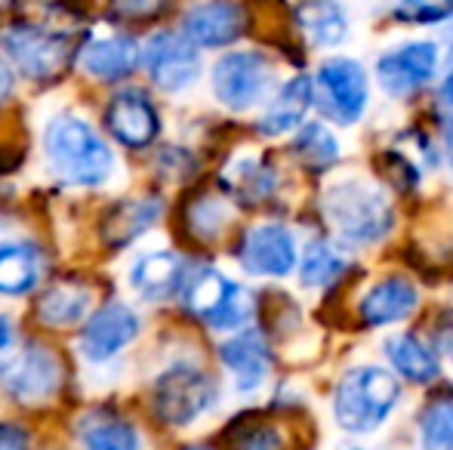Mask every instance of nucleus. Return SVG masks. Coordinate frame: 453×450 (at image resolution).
<instances>
[{"mask_svg": "<svg viewBox=\"0 0 453 450\" xmlns=\"http://www.w3.org/2000/svg\"><path fill=\"white\" fill-rule=\"evenodd\" d=\"M139 333V318L130 306L124 302H108L99 312L87 321L84 333H81V352L87 355V361H108L127 348Z\"/></svg>", "mask_w": 453, "mask_h": 450, "instance_id": "nucleus-14", "label": "nucleus"}, {"mask_svg": "<svg viewBox=\"0 0 453 450\" xmlns=\"http://www.w3.org/2000/svg\"><path fill=\"white\" fill-rule=\"evenodd\" d=\"M62 383V364L56 352L41 342H31L19 355L0 364V385L22 404H43L56 395Z\"/></svg>", "mask_w": 453, "mask_h": 450, "instance_id": "nucleus-8", "label": "nucleus"}, {"mask_svg": "<svg viewBox=\"0 0 453 450\" xmlns=\"http://www.w3.org/2000/svg\"><path fill=\"white\" fill-rule=\"evenodd\" d=\"M84 450H142L139 432L133 423L114 414H96L81 429Z\"/></svg>", "mask_w": 453, "mask_h": 450, "instance_id": "nucleus-26", "label": "nucleus"}, {"mask_svg": "<svg viewBox=\"0 0 453 450\" xmlns=\"http://www.w3.org/2000/svg\"><path fill=\"white\" fill-rule=\"evenodd\" d=\"M274 84V65L257 50H238L216 62L213 93L226 109L247 111L265 99Z\"/></svg>", "mask_w": 453, "mask_h": 450, "instance_id": "nucleus-6", "label": "nucleus"}, {"mask_svg": "<svg viewBox=\"0 0 453 450\" xmlns=\"http://www.w3.org/2000/svg\"><path fill=\"white\" fill-rule=\"evenodd\" d=\"M438 72V47L429 41L404 43V47L392 50V53L380 56L376 62V78H380L382 90L395 99L413 96L423 90Z\"/></svg>", "mask_w": 453, "mask_h": 450, "instance_id": "nucleus-10", "label": "nucleus"}, {"mask_svg": "<svg viewBox=\"0 0 453 450\" xmlns=\"http://www.w3.org/2000/svg\"><path fill=\"white\" fill-rule=\"evenodd\" d=\"M182 450H207V447H182Z\"/></svg>", "mask_w": 453, "mask_h": 450, "instance_id": "nucleus-40", "label": "nucleus"}, {"mask_svg": "<svg viewBox=\"0 0 453 450\" xmlns=\"http://www.w3.org/2000/svg\"><path fill=\"white\" fill-rule=\"evenodd\" d=\"M296 22L318 47H336L349 34L346 10L336 0H303L296 6Z\"/></svg>", "mask_w": 453, "mask_h": 450, "instance_id": "nucleus-22", "label": "nucleus"}, {"mask_svg": "<svg viewBox=\"0 0 453 450\" xmlns=\"http://www.w3.org/2000/svg\"><path fill=\"white\" fill-rule=\"evenodd\" d=\"M392 16L401 25H441L453 19V0H398Z\"/></svg>", "mask_w": 453, "mask_h": 450, "instance_id": "nucleus-31", "label": "nucleus"}, {"mask_svg": "<svg viewBox=\"0 0 453 450\" xmlns=\"http://www.w3.org/2000/svg\"><path fill=\"white\" fill-rule=\"evenodd\" d=\"M324 213L336 234L352 244H376L395 223L392 204L376 182L340 179L324 194Z\"/></svg>", "mask_w": 453, "mask_h": 450, "instance_id": "nucleus-2", "label": "nucleus"}, {"mask_svg": "<svg viewBox=\"0 0 453 450\" xmlns=\"http://www.w3.org/2000/svg\"><path fill=\"white\" fill-rule=\"evenodd\" d=\"M222 364L232 370L234 385L241 392H253L265 383L272 370V355H269V342L259 331H241L232 339L222 342L219 348Z\"/></svg>", "mask_w": 453, "mask_h": 450, "instance_id": "nucleus-15", "label": "nucleus"}, {"mask_svg": "<svg viewBox=\"0 0 453 450\" xmlns=\"http://www.w3.org/2000/svg\"><path fill=\"white\" fill-rule=\"evenodd\" d=\"M105 130L127 149H145L161 133V118L142 90H120L105 109Z\"/></svg>", "mask_w": 453, "mask_h": 450, "instance_id": "nucleus-11", "label": "nucleus"}, {"mask_svg": "<svg viewBox=\"0 0 453 450\" xmlns=\"http://www.w3.org/2000/svg\"><path fill=\"white\" fill-rule=\"evenodd\" d=\"M232 450H284V439L274 426H250L238 435Z\"/></svg>", "mask_w": 453, "mask_h": 450, "instance_id": "nucleus-33", "label": "nucleus"}, {"mask_svg": "<svg viewBox=\"0 0 453 450\" xmlns=\"http://www.w3.org/2000/svg\"><path fill=\"white\" fill-rule=\"evenodd\" d=\"M441 99H444L448 105H453V65H450L448 78H444V84H441Z\"/></svg>", "mask_w": 453, "mask_h": 450, "instance_id": "nucleus-38", "label": "nucleus"}, {"mask_svg": "<svg viewBox=\"0 0 453 450\" xmlns=\"http://www.w3.org/2000/svg\"><path fill=\"white\" fill-rule=\"evenodd\" d=\"M43 149L56 173L72 186H102L111 176L114 157L105 139L74 114H56L43 133Z\"/></svg>", "mask_w": 453, "mask_h": 450, "instance_id": "nucleus-1", "label": "nucleus"}, {"mask_svg": "<svg viewBox=\"0 0 453 450\" xmlns=\"http://www.w3.org/2000/svg\"><path fill=\"white\" fill-rule=\"evenodd\" d=\"M90 309V290L78 287V284H56L43 294V300L37 302V315L43 324L50 327H72Z\"/></svg>", "mask_w": 453, "mask_h": 450, "instance_id": "nucleus-25", "label": "nucleus"}, {"mask_svg": "<svg viewBox=\"0 0 453 450\" xmlns=\"http://www.w3.org/2000/svg\"><path fill=\"white\" fill-rule=\"evenodd\" d=\"M139 56H142V50L136 47V41L120 34V37H105V41L87 43L84 53H81V65H84V72L90 78L111 84V80H120L136 72Z\"/></svg>", "mask_w": 453, "mask_h": 450, "instance_id": "nucleus-18", "label": "nucleus"}, {"mask_svg": "<svg viewBox=\"0 0 453 450\" xmlns=\"http://www.w3.org/2000/svg\"><path fill=\"white\" fill-rule=\"evenodd\" d=\"M228 182H232L234 194H238L241 201L253 204V201H263V198H269V194H272L274 173L265 167L263 161H241L238 167L232 170Z\"/></svg>", "mask_w": 453, "mask_h": 450, "instance_id": "nucleus-30", "label": "nucleus"}, {"mask_svg": "<svg viewBox=\"0 0 453 450\" xmlns=\"http://www.w3.org/2000/svg\"><path fill=\"white\" fill-rule=\"evenodd\" d=\"M423 450H453V398L432 401L419 420Z\"/></svg>", "mask_w": 453, "mask_h": 450, "instance_id": "nucleus-29", "label": "nucleus"}, {"mask_svg": "<svg viewBox=\"0 0 453 450\" xmlns=\"http://www.w3.org/2000/svg\"><path fill=\"white\" fill-rule=\"evenodd\" d=\"M419 290L407 278H386L373 284L358 302V315L364 327H386L395 321H404L417 309Z\"/></svg>", "mask_w": 453, "mask_h": 450, "instance_id": "nucleus-16", "label": "nucleus"}, {"mask_svg": "<svg viewBox=\"0 0 453 450\" xmlns=\"http://www.w3.org/2000/svg\"><path fill=\"white\" fill-rule=\"evenodd\" d=\"M232 290H234V281H228L226 275H219V271H213V269H203L182 281V302L191 315H197V318H203L207 324H213L216 315L222 312V306H226L228 296H232Z\"/></svg>", "mask_w": 453, "mask_h": 450, "instance_id": "nucleus-23", "label": "nucleus"}, {"mask_svg": "<svg viewBox=\"0 0 453 450\" xmlns=\"http://www.w3.org/2000/svg\"><path fill=\"white\" fill-rule=\"evenodd\" d=\"M346 269H349V259L334 244L315 240V244L305 247L303 259H299V281L305 287H327V284L340 281Z\"/></svg>", "mask_w": 453, "mask_h": 450, "instance_id": "nucleus-27", "label": "nucleus"}, {"mask_svg": "<svg viewBox=\"0 0 453 450\" xmlns=\"http://www.w3.org/2000/svg\"><path fill=\"white\" fill-rule=\"evenodd\" d=\"M311 93L327 118L336 124H355L367 109V72L355 59L336 56L318 68Z\"/></svg>", "mask_w": 453, "mask_h": 450, "instance_id": "nucleus-7", "label": "nucleus"}, {"mask_svg": "<svg viewBox=\"0 0 453 450\" xmlns=\"http://www.w3.org/2000/svg\"><path fill=\"white\" fill-rule=\"evenodd\" d=\"M386 355L392 361V367L411 383H432L438 377V355L432 346H426L413 333H398V337L386 339Z\"/></svg>", "mask_w": 453, "mask_h": 450, "instance_id": "nucleus-24", "label": "nucleus"}, {"mask_svg": "<svg viewBox=\"0 0 453 450\" xmlns=\"http://www.w3.org/2000/svg\"><path fill=\"white\" fill-rule=\"evenodd\" d=\"M10 342H12V327H10V321L0 315V352L10 348Z\"/></svg>", "mask_w": 453, "mask_h": 450, "instance_id": "nucleus-37", "label": "nucleus"}, {"mask_svg": "<svg viewBox=\"0 0 453 450\" xmlns=\"http://www.w3.org/2000/svg\"><path fill=\"white\" fill-rule=\"evenodd\" d=\"M293 151L296 157L311 170H327L340 157V142L324 124H305L293 139Z\"/></svg>", "mask_w": 453, "mask_h": 450, "instance_id": "nucleus-28", "label": "nucleus"}, {"mask_svg": "<svg viewBox=\"0 0 453 450\" xmlns=\"http://www.w3.org/2000/svg\"><path fill=\"white\" fill-rule=\"evenodd\" d=\"M31 435L19 423H0V450H28Z\"/></svg>", "mask_w": 453, "mask_h": 450, "instance_id": "nucleus-35", "label": "nucleus"}, {"mask_svg": "<svg viewBox=\"0 0 453 450\" xmlns=\"http://www.w3.org/2000/svg\"><path fill=\"white\" fill-rule=\"evenodd\" d=\"M10 96H12V72H10V65L0 59V109H4Z\"/></svg>", "mask_w": 453, "mask_h": 450, "instance_id": "nucleus-36", "label": "nucleus"}, {"mask_svg": "<svg viewBox=\"0 0 453 450\" xmlns=\"http://www.w3.org/2000/svg\"><path fill=\"white\" fill-rule=\"evenodd\" d=\"M182 28L195 47H228L247 31V10L238 0H203L188 10Z\"/></svg>", "mask_w": 453, "mask_h": 450, "instance_id": "nucleus-13", "label": "nucleus"}, {"mask_svg": "<svg viewBox=\"0 0 453 450\" xmlns=\"http://www.w3.org/2000/svg\"><path fill=\"white\" fill-rule=\"evenodd\" d=\"M170 6V0H108V12L114 22H151Z\"/></svg>", "mask_w": 453, "mask_h": 450, "instance_id": "nucleus-32", "label": "nucleus"}, {"mask_svg": "<svg viewBox=\"0 0 453 450\" xmlns=\"http://www.w3.org/2000/svg\"><path fill=\"white\" fill-rule=\"evenodd\" d=\"M161 198L157 194H139V198L120 201L108 210V217L102 219V240L114 250L133 244L139 234H145L151 225L161 219Z\"/></svg>", "mask_w": 453, "mask_h": 450, "instance_id": "nucleus-17", "label": "nucleus"}, {"mask_svg": "<svg viewBox=\"0 0 453 450\" xmlns=\"http://www.w3.org/2000/svg\"><path fill=\"white\" fill-rule=\"evenodd\" d=\"M386 161H382V173H386V179L392 182V186L398 188H413L417 186V167H413L407 157L401 155H382Z\"/></svg>", "mask_w": 453, "mask_h": 450, "instance_id": "nucleus-34", "label": "nucleus"}, {"mask_svg": "<svg viewBox=\"0 0 453 450\" xmlns=\"http://www.w3.org/2000/svg\"><path fill=\"white\" fill-rule=\"evenodd\" d=\"M130 281L133 287L139 290V296L151 302H161V300H170L176 290H182V281H185V263L176 253H149L142 256L130 271Z\"/></svg>", "mask_w": 453, "mask_h": 450, "instance_id": "nucleus-19", "label": "nucleus"}, {"mask_svg": "<svg viewBox=\"0 0 453 450\" xmlns=\"http://www.w3.org/2000/svg\"><path fill=\"white\" fill-rule=\"evenodd\" d=\"M139 62H145L151 84L167 93H180L191 87L201 74V53L185 34L176 31H161L145 43Z\"/></svg>", "mask_w": 453, "mask_h": 450, "instance_id": "nucleus-9", "label": "nucleus"}, {"mask_svg": "<svg viewBox=\"0 0 453 450\" xmlns=\"http://www.w3.org/2000/svg\"><path fill=\"white\" fill-rule=\"evenodd\" d=\"M444 142H448V157H450V167H453V120L448 124V130H444Z\"/></svg>", "mask_w": 453, "mask_h": 450, "instance_id": "nucleus-39", "label": "nucleus"}, {"mask_svg": "<svg viewBox=\"0 0 453 450\" xmlns=\"http://www.w3.org/2000/svg\"><path fill=\"white\" fill-rule=\"evenodd\" d=\"M311 99H315V93H311V80L305 78V74H296V78L287 80V84L280 87L278 96L269 103V109H265V114L259 118V130H263L265 136L290 133L293 126L303 124Z\"/></svg>", "mask_w": 453, "mask_h": 450, "instance_id": "nucleus-20", "label": "nucleus"}, {"mask_svg": "<svg viewBox=\"0 0 453 450\" xmlns=\"http://www.w3.org/2000/svg\"><path fill=\"white\" fill-rule=\"evenodd\" d=\"M238 259L250 275L284 278L296 269V240L284 225H257L241 240Z\"/></svg>", "mask_w": 453, "mask_h": 450, "instance_id": "nucleus-12", "label": "nucleus"}, {"mask_svg": "<svg viewBox=\"0 0 453 450\" xmlns=\"http://www.w3.org/2000/svg\"><path fill=\"white\" fill-rule=\"evenodd\" d=\"M37 278H41V253L28 240L0 244V294L22 296L37 287Z\"/></svg>", "mask_w": 453, "mask_h": 450, "instance_id": "nucleus-21", "label": "nucleus"}, {"mask_svg": "<svg viewBox=\"0 0 453 450\" xmlns=\"http://www.w3.org/2000/svg\"><path fill=\"white\" fill-rule=\"evenodd\" d=\"M216 401V383L191 364H176L151 385V408L167 426H188Z\"/></svg>", "mask_w": 453, "mask_h": 450, "instance_id": "nucleus-5", "label": "nucleus"}, {"mask_svg": "<svg viewBox=\"0 0 453 450\" xmlns=\"http://www.w3.org/2000/svg\"><path fill=\"white\" fill-rule=\"evenodd\" d=\"M0 47L10 62L31 80H53L68 68L74 56V41L59 31L35 22H12L0 34Z\"/></svg>", "mask_w": 453, "mask_h": 450, "instance_id": "nucleus-4", "label": "nucleus"}, {"mask_svg": "<svg viewBox=\"0 0 453 450\" xmlns=\"http://www.w3.org/2000/svg\"><path fill=\"white\" fill-rule=\"evenodd\" d=\"M401 395L398 379L382 367H355L334 392V416L346 432H373L388 420Z\"/></svg>", "mask_w": 453, "mask_h": 450, "instance_id": "nucleus-3", "label": "nucleus"}]
</instances>
